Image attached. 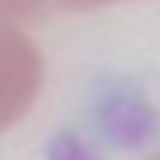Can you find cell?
Instances as JSON below:
<instances>
[{"instance_id":"obj_3","label":"cell","mask_w":160,"mask_h":160,"mask_svg":"<svg viewBox=\"0 0 160 160\" xmlns=\"http://www.w3.org/2000/svg\"><path fill=\"white\" fill-rule=\"evenodd\" d=\"M55 145H59V148H67V141H55ZM51 160H62V156H51ZM67 160H98V156H94V152H86V148H67Z\"/></svg>"},{"instance_id":"obj_2","label":"cell","mask_w":160,"mask_h":160,"mask_svg":"<svg viewBox=\"0 0 160 160\" xmlns=\"http://www.w3.org/2000/svg\"><path fill=\"white\" fill-rule=\"evenodd\" d=\"M109 4H125V0H0V20L28 23L59 12H90V8H109Z\"/></svg>"},{"instance_id":"obj_1","label":"cell","mask_w":160,"mask_h":160,"mask_svg":"<svg viewBox=\"0 0 160 160\" xmlns=\"http://www.w3.org/2000/svg\"><path fill=\"white\" fill-rule=\"evenodd\" d=\"M43 90V55L12 20H0V133L16 125Z\"/></svg>"}]
</instances>
